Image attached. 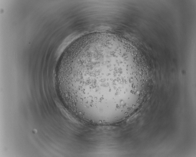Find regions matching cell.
<instances>
[{"instance_id":"obj_1","label":"cell","mask_w":196,"mask_h":157,"mask_svg":"<svg viewBox=\"0 0 196 157\" xmlns=\"http://www.w3.org/2000/svg\"><path fill=\"white\" fill-rule=\"evenodd\" d=\"M128 54L103 50L90 53L76 64L72 76L74 99L82 112L98 117H120L135 108L147 76Z\"/></svg>"}]
</instances>
